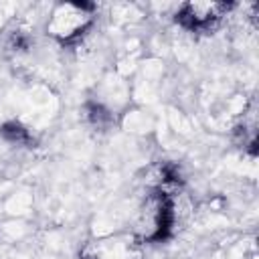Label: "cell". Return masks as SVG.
Here are the masks:
<instances>
[{"label": "cell", "mask_w": 259, "mask_h": 259, "mask_svg": "<svg viewBox=\"0 0 259 259\" xmlns=\"http://www.w3.org/2000/svg\"><path fill=\"white\" fill-rule=\"evenodd\" d=\"M227 8H229L227 4H217V2L184 4L182 10L178 12V20L188 28H208L223 16Z\"/></svg>", "instance_id": "cell-1"}, {"label": "cell", "mask_w": 259, "mask_h": 259, "mask_svg": "<svg viewBox=\"0 0 259 259\" xmlns=\"http://www.w3.org/2000/svg\"><path fill=\"white\" fill-rule=\"evenodd\" d=\"M2 134H4L8 140H12V142H28V132H26L20 123H16V121L6 123V125L2 127Z\"/></svg>", "instance_id": "cell-2"}]
</instances>
